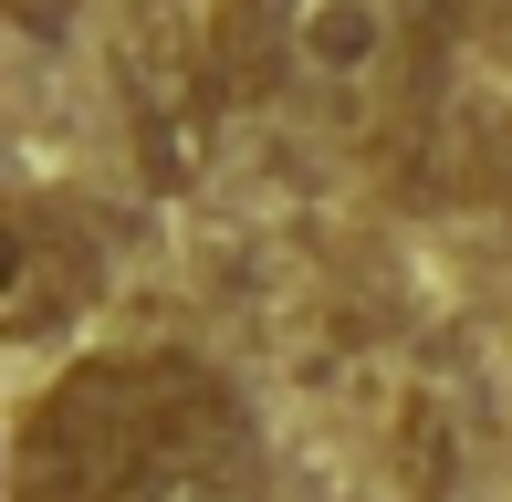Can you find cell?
<instances>
[{
  "label": "cell",
  "instance_id": "cell-3",
  "mask_svg": "<svg viewBox=\"0 0 512 502\" xmlns=\"http://www.w3.org/2000/svg\"><path fill=\"white\" fill-rule=\"evenodd\" d=\"M105 262H95V231L63 210H42V199H21L11 210V251H0V325L11 335H53L74 325L84 304H95Z\"/></svg>",
  "mask_w": 512,
  "mask_h": 502
},
{
  "label": "cell",
  "instance_id": "cell-4",
  "mask_svg": "<svg viewBox=\"0 0 512 502\" xmlns=\"http://www.w3.org/2000/svg\"><path fill=\"white\" fill-rule=\"evenodd\" d=\"M293 53H304V21H293V0H220V21H209V74H220L230 105L283 95Z\"/></svg>",
  "mask_w": 512,
  "mask_h": 502
},
{
  "label": "cell",
  "instance_id": "cell-5",
  "mask_svg": "<svg viewBox=\"0 0 512 502\" xmlns=\"http://www.w3.org/2000/svg\"><path fill=\"white\" fill-rule=\"evenodd\" d=\"M304 53L335 63V74H356V63L377 53V11H366V0H324V11L304 21Z\"/></svg>",
  "mask_w": 512,
  "mask_h": 502
},
{
  "label": "cell",
  "instance_id": "cell-6",
  "mask_svg": "<svg viewBox=\"0 0 512 502\" xmlns=\"http://www.w3.org/2000/svg\"><path fill=\"white\" fill-rule=\"evenodd\" d=\"M74 11H84V0H11V21H21V32H32V42L74 32Z\"/></svg>",
  "mask_w": 512,
  "mask_h": 502
},
{
  "label": "cell",
  "instance_id": "cell-2",
  "mask_svg": "<svg viewBox=\"0 0 512 502\" xmlns=\"http://www.w3.org/2000/svg\"><path fill=\"white\" fill-rule=\"evenodd\" d=\"M115 84H126V136H136V178L147 189H199L209 136H220V74L209 42H189L178 0H136L126 42H115Z\"/></svg>",
  "mask_w": 512,
  "mask_h": 502
},
{
  "label": "cell",
  "instance_id": "cell-1",
  "mask_svg": "<svg viewBox=\"0 0 512 502\" xmlns=\"http://www.w3.org/2000/svg\"><path fill=\"white\" fill-rule=\"evenodd\" d=\"M157 450V356H84L32 398L11 440L21 502H136Z\"/></svg>",
  "mask_w": 512,
  "mask_h": 502
}]
</instances>
